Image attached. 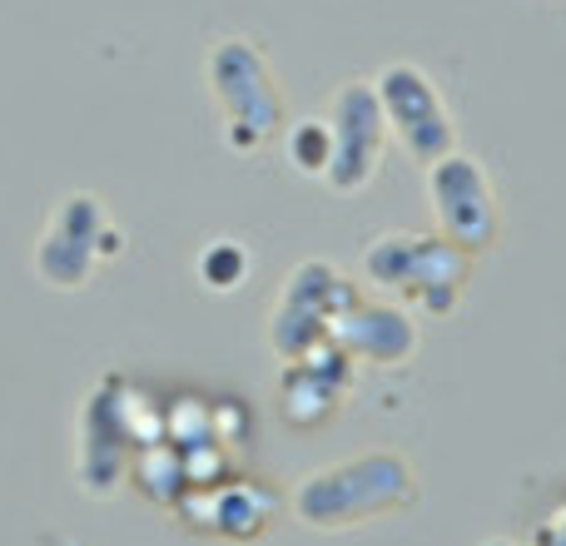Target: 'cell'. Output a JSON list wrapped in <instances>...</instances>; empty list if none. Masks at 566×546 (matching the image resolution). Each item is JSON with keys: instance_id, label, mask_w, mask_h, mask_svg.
Masks as SVG:
<instances>
[{"instance_id": "1", "label": "cell", "mask_w": 566, "mask_h": 546, "mask_svg": "<svg viewBox=\"0 0 566 546\" xmlns=\"http://www.w3.org/2000/svg\"><path fill=\"white\" fill-rule=\"evenodd\" d=\"M209 80H214V95L224 105L229 135L239 145H259V139L274 135L279 125V85L269 75L264 55H259L249 40H219L214 55H209Z\"/></svg>"}, {"instance_id": "2", "label": "cell", "mask_w": 566, "mask_h": 546, "mask_svg": "<svg viewBox=\"0 0 566 546\" xmlns=\"http://www.w3.org/2000/svg\"><path fill=\"white\" fill-rule=\"evenodd\" d=\"M373 90H378L388 129L402 139V149H408L412 159L432 165V159L452 155V119H448V109H442L432 80L422 75L418 65H388Z\"/></svg>"}, {"instance_id": "3", "label": "cell", "mask_w": 566, "mask_h": 546, "mask_svg": "<svg viewBox=\"0 0 566 546\" xmlns=\"http://www.w3.org/2000/svg\"><path fill=\"white\" fill-rule=\"evenodd\" d=\"M382 105H378V90L373 85H348L338 90L333 99V159H328V179L338 189H363L378 169V155H382Z\"/></svg>"}, {"instance_id": "4", "label": "cell", "mask_w": 566, "mask_h": 546, "mask_svg": "<svg viewBox=\"0 0 566 546\" xmlns=\"http://www.w3.org/2000/svg\"><path fill=\"white\" fill-rule=\"evenodd\" d=\"M432 204H438V219L458 244L478 249L492 239L497 229V204H492V189L482 179L478 159L468 155H442L432 159Z\"/></svg>"}]
</instances>
